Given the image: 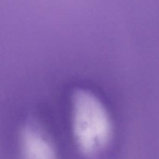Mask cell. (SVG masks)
<instances>
[{
  "label": "cell",
  "instance_id": "1",
  "mask_svg": "<svg viewBox=\"0 0 159 159\" xmlns=\"http://www.w3.org/2000/svg\"><path fill=\"white\" fill-rule=\"evenodd\" d=\"M73 137L83 153L92 156L103 150L111 136L110 119L98 98L87 90H75L72 97Z\"/></svg>",
  "mask_w": 159,
  "mask_h": 159
},
{
  "label": "cell",
  "instance_id": "2",
  "mask_svg": "<svg viewBox=\"0 0 159 159\" xmlns=\"http://www.w3.org/2000/svg\"><path fill=\"white\" fill-rule=\"evenodd\" d=\"M41 132L26 126L20 136L23 159H57L54 148Z\"/></svg>",
  "mask_w": 159,
  "mask_h": 159
}]
</instances>
